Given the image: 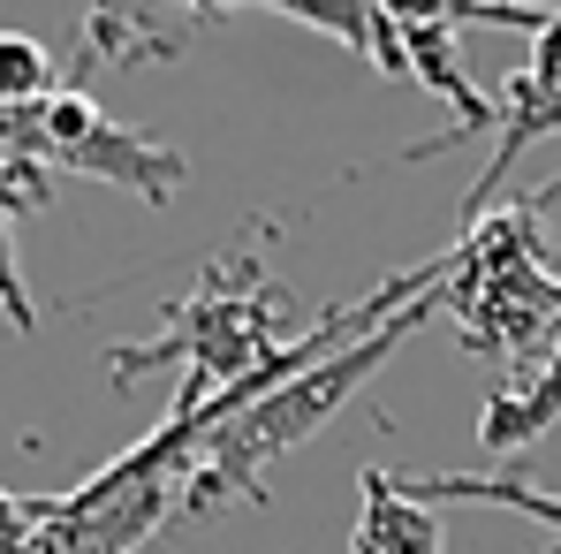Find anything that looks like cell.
<instances>
[{
	"instance_id": "obj_10",
	"label": "cell",
	"mask_w": 561,
	"mask_h": 554,
	"mask_svg": "<svg viewBox=\"0 0 561 554\" xmlns=\"http://www.w3.org/2000/svg\"><path fill=\"white\" fill-rule=\"evenodd\" d=\"M8 221H15V213H0V312L15 319V335H31V327H38V304H31L23 274H15V244H8Z\"/></svg>"
},
{
	"instance_id": "obj_6",
	"label": "cell",
	"mask_w": 561,
	"mask_h": 554,
	"mask_svg": "<svg viewBox=\"0 0 561 554\" xmlns=\"http://www.w3.org/2000/svg\"><path fill=\"white\" fill-rule=\"evenodd\" d=\"M160 8L168 0H84V46H77V61H114V69H129V61H175L183 54V38L175 31H160Z\"/></svg>"
},
{
	"instance_id": "obj_7",
	"label": "cell",
	"mask_w": 561,
	"mask_h": 554,
	"mask_svg": "<svg viewBox=\"0 0 561 554\" xmlns=\"http://www.w3.org/2000/svg\"><path fill=\"white\" fill-rule=\"evenodd\" d=\"M561 418V342L547 365L516 372V387H501L493 403H485V418H478V441L493 449V456H516V449H531L539 433H554Z\"/></svg>"
},
{
	"instance_id": "obj_3",
	"label": "cell",
	"mask_w": 561,
	"mask_h": 554,
	"mask_svg": "<svg viewBox=\"0 0 561 554\" xmlns=\"http://www.w3.org/2000/svg\"><path fill=\"white\" fill-rule=\"evenodd\" d=\"M46 160H54L61 176L114 183V190H129V197H145V205H168L190 176V160L175 145H160L152 129L114 122V114H106L92 92H77V84H61V92L46 99Z\"/></svg>"
},
{
	"instance_id": "obj_9",
	"label": "cell",
	"mask_w": 561,
	"mask_h": 554,
	"mask_svg": "<svg viewBox=\"0 0 561 554\" xmlns=\"http://www.w3.org/2000/svg\"><path fill=\"white\" fill-rule=\"evenodd\" d=\"M54 92H61L54 54L31 31H0V106H46Z\"/></svg>"
},
{
	"instance_id": "obj_1",
	"label": "cell",
	"mask_w": 561,
	"mask_h": 554,
	"mask_svg": "<svg viewBox=\"0 0 561 554\" xmlns=\"http://www.w3.org/2000/svg\"><path fill=\"white\" fill-rule=\"evenodd\" d=\"M433 312H448L440 304V289L433 296H417V304H402L379 335L365 342H350V350H334V358H319L311 372H296V380H280L274 395H259L251 410H236L205 449L190 463V486H183V517H213V509H228V501H259V486H266V463L288 456V449H304L311 433H327L357 395H365V380H373Z\"/></svg>"
},
{
	"instance_id": "obj_8",
	"label": "cell",
	"mask_w": 561,
	"mask_h": 554,
	"mask_svg": "<svg viewBox=\"0 0 561 554\" xmlns=\"http://www.w3.org/2000/svg\"><path fill=\"white\" fill-rule=\"evenodd\" d=\"M394 486H402V494H417V501H485V509H516V517H539V524H554V532H561V501H554V494H539V486H524V478H463V471H394Z\"/></svg>"
},
{
	"instance_id": "obj_11",
	"label": "cell",
	"mask_w": 561,
	"mask_h": 554,
	"mask_svg": "<svg viewBox=\"0 0 561 554\" xmlns=\"http://www.w3.org/2000/svg\"><path fill=\"white\" fill-rule=\"evenodd\" d=\"M183 8H197V15H220V8H236V0H183Z\"/></svg>"
},
{
	"instance_id": "obj_4",
	"label": "cell",
	"mask_w": 561,
	"mask_h": 554,
	"mask_svg": "<svg viewBox=\"0 0 561 554\" xmlns=\"http://www.w3.org/2000/svg\"><path fill=\"white\" fill-rule=\"evenodd\" d=\"M402 61H410V77H417L433 99H448V106H456L463 137H478V129H493V122H501V114H493V99L478 92V84H470V69H463L456 15H417V23H402Z\"/></svg>"
},
{
	"instance_id": "obj_5",
	"label": "cell",
	"mask_w": 561,
	"mask_h": 554,
	"mask_svg": "<svg viewBox=\"0 0 561 554\" xmlns=\"http://www.w3.org/2000/svg\"><path fill=\"white\" fill-rule=\"evenodd\" d=\"M357 494H365V517L350 532V554H448L433 501L402 494L394 471H357Z\"/></svg>"
},
{
	"instance_id": "obj_2",
	"label": "cell",
	"mask_w": 561,
	"mask_h": 554,
	"mask_svg": "<svg viewBox=\"0 0 561 554\" xmlns=\"http://www.w3.org/2000/svg\"><path fill=\"white\" fill-rule=\"evenodd\" d=\"M266 228L236 236L228 251L205 259V274L190 296L168 304V327L152 342H114L106 350V372L114 387H137L152 365H190L205 387H236L243 372H259L280 342H296L304 327L288 319V289L266 274V259L251 251Z\"/></svg>"
}]
</instances>
